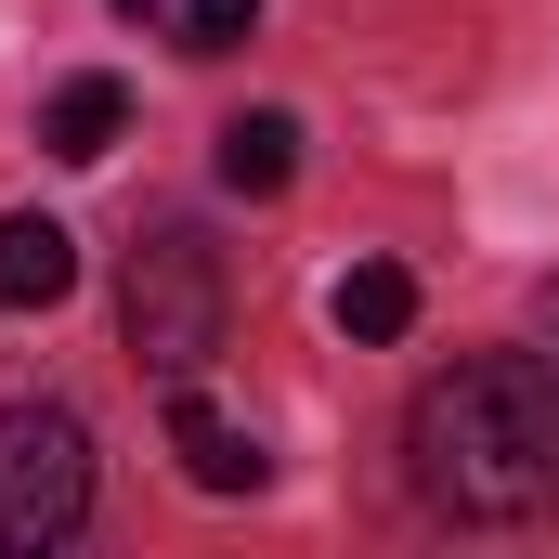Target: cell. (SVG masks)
<instances>
[{
    "mask_svg": "<svg viewBox=\"0 0 559 559\" xmlns=\"http://www.w3.org/2000/svg\"><path fill=\"white\" fill-rule=\"evenodd\" d=\"M404 455H417V495L455 508V521H534V508H559V365L481 352V365L429 378L417 417H404Z\"/></svg>",
    "mask_w": 559,
    "mask_h": 559,
    "instance_id": "obj_1",
    "label": "cell"
},
{
    "mask_svg": "<svg viewBox=\"0 0 559 559\" xmlns=\"http://www.w3.org/2000/svg\"><path fill=\"white\" fill-rule=\"evenodd\" d=\"M92 521V429L66 404H0V559H39Z\"/></svg>",
    "mask_w": 559,
    "mask_h": 559,
    "instance_id": "obj_2",
    "label": "cell"
},
{
    "mask_svg": "<svg viewBox=\"0 0 559 559\" xmlns=\"http://www.w3.org/2000/svg\"><path fill=\"white\" fill-rule=\"evenodd\" d=\"M118 325H131V352L156 378H195L222 352V261H209V235L156 222L131 248V274H118Z\"/></svg>",
    "mask_w": 559,
    "mask_h": 559,
    "instance_id": "obj_3",
    "label": "cell"
},
{
    "mask_svg": "<svg viewBox=\"0 0 559 559\" xmlns=\"http://www.w3.org/2000/svg\"><path fill=\"white\" fill-rule=\"evenodd\" d=\"M66 286H79V235L52 209H13L0 222V312H52Z\"/></svg>",
    "mask_w": 559,
    "mask_h": 559,
    "instance_id": "obj_4",
    "label": "cell"
},
{
    "mask_svg": "<svg viewBox=\"0 0 559 559\" xmlns=\"http://www.w3.org/2000/svg\"><path fill=\"white\" fill-rule=\"evenodd\" d=\"M169 455H182V481H195V495H261V442H248L235 417H209L195 391L169 404Z\"/></svg>",
    "mask_w": 559,
    "mask_h": 559,
    "instance_id": "obj_5",
    "label": "cell"
},
{
    "mask_svg": "<svg viewBox=\"0 0 559 559\" xmlns=\"http://www.w3.org/2000/svg\"><path fill=\"white\" fill-rule=\"evenodd\" d=\"M118 131H131V92H118V79H66V92H52V118H39V143H52L66 169L118 156Z\"/></svg>",
    "mask_w": 559,
    "mask_h": 559,
    "instance_id": "obj_6",
    "label": "cell"
},
{
    "mask_svg": "<svg viewBox=\"0 0 559 559\" xmlns=\"http://www.w3.org/2000/svg\"><path fill=\"white\" fill-rule=\"evenodd\" d=\"M222 182H235V195H286V182H299V118H286V105L222 118Z\"/></svg>",
    "mask_w": 559,
    "mask_h": 559,
    "instance_id": "obj_7",
    "label": "cell"
},
{
    "mask_svg": "<svg viewBox=\"0 0 559 559\" xmlns=\"http://www.w3.org/2000/svg\"><path fill=\"white\" fill-rule=\"evenodd\" d=\"M325 312H338V338H404V325H417V274H404V261H352Z\"/></svg>",
    "mask_w": 559,
    "mask_h": 559,
    "instance_id": "obj_8",
    "label": "cell"
},
{
    "mask_svg": "<svg viewBox=\"0 0 559 559\" xmlns=\"http://www.w3.org/2000/svg\"><path fill=\"white\" fill-rule=\"evenodd\" d=\"M261 26V0H182V52H235Z\"/></svg>",
    "mask_w": 559,
    "mask_h": 559,
    "instance_id": "obj_9",
    "label": "cell"
},
{
    "mask_svg": "<svg viewBox=\"0 0 559 559\" xmlns=\"http://www.w3.org/2000/svg\"><path fill=\"white\" fill-rule=\"evenodd\" d=\"M118 13H131V26H182V0H118Z\"/></svg>",
    "mask_w": 559,
    "mask_h": 559,
    "instance_id": "obj_10",
    "label": "cell"
}]
</instances>
